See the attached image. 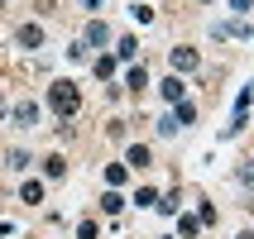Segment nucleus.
<instances>
[{
	"label": "nucleus",
	"mask_w": 254,
	"mask_h": 239,
	"mask_svg": "<svg viewBox=\"0 0 254 239\" xmlns=\"http://www.w3.org/2000/svg\"><path fill=\"white\" fill-rule=\"evenodd\" d=\"M173 120H178V129H183V125H192V120H197V110H192L187 100H178V105H173Z\"/></svg>",
	"instance_id": "6e6552de"
},
{
	"label": "nucleus",
	"mask_w": 254,
	"mask_h": 239,
	"mask_svg": "<svg viewBox=\"0 0 254 239\" xmlns=\"http://www.w3.org/2000/svg\"><path fill=\"white\" fill-rule=\"evenodd\" d=\"M240 239H254V235H250V230H245V235H240Z\"/></svg>",
	"instance_id": "393cba45"
},
{
	"label": "nucleus",
	"mask_w": 254,
	"mask_h": 239,
	"mask_svg": "<svg viewBox=\"0 0 254 239\" xmlns=\"http://www.w3.org/2000/svg\"><path fill=\"white\" fill-rule=\"evenodd\" d=\"M134 53H139V43H134V39H120V43H115V57H125V62H129Z\"/></svg>",
	"instance_id": "4468645a"
},
{
	"label": "nucleus",
	"mask_w": 254,
	"mask_h": 239,
	"mask_svg": "<svg viewBox=\"0 0 254 239\" xmlns=\"http://www.w3.org/2000/svg\"><path fill=\"white\" fill-rule=\"evenodd\" d=\"M0 5H5V0H0Z\"/></svg>",
	"instance_id": "bb28decb"
},
{
	"label": "nucleus",
	"mask_w": 254,
	"mask_h": 239,
	"mask_svg": "<svg viewBox=\"0 0 254 239\" xmlns=\"http://www.w3.org/2000/svg\"><path fill=\"white\" fill-rule=\"evenodd\" d=\"M77 239H96V220H82L77 225Z\"/></svg>",
	"instance_id": "412c9836"
},
{
	"label": "nucleus",
	"mask_w": 254,
	"mask_h": 239,
	"mask_svg": "<svg viewBox=\"0 0 254 239\" xmlns=\"http://www.w3.org/2000/svg\"><path fill=\"white\" fill-rule=\"evenodd\" d=\"M197 225H201L197 215H183V220H178V235H183V239H192V235H197Z\"/></svg>",
	"instance_id": "2eb2a0df"
},
{
	"label": "nucleus",
	"mask_w": 254,
	"mask_h": 239,
	"mask_svg": "<svg viewBox=\"0 0 254 239\" xmlns=\"http://www.w3.org/2000/svg\"><path fill=\"white\" fill-rule=\"evenodd\" d=\"M120 206H125V196H120V191H106V196H101V211H106V215H115Z\"/></svg>",
	"instance_id": "f8f14e48"
},
{
	"label": "nucleus",
	"mask_w": 254,
	"mask_h": 239,
	"mask_svg": "<svg viewBox=\"0 0 254 239\" xmlns=\"http://www.w3.org/2000/svg\"><path fill=\"white\" fill-rule=\"evenodd\" d=\"M197 5H211V0H197Z\"/></svg>",
	"instance_id": "a878e982"
},
{
	"label": "nucleus",
	"mask_w": 254,
	"mask_h": 239,
	"mask_svg": "<svg viewBox=\"0 0 254 239\" xmlns=\"http://www.w3.org/2000/svg\"><path fill=\"white\" fill-rule=\"evenodd\" d=\"M91 72H96V77H111V72H115V57H96V62H91Z\"/></svg>",
	"instance_id": "dca6fc26"
},
{
	"label": "nucleus",
	"mask_w": 254,
	"mask_h": 239,
	"mask_svg": "<svg viewBox=\"0 0 254 239\" xmlns=\"http://www.w3.org/2000/svg\"><path fill=\"white\" fill-rule=\"evenodd\" d=\"M178 206H183V196H178V191H168V196H158V211H163V215H178Z\"/></svg>",
	"instance_id": "ddd939ff"
},
{
	"label": "nucleus",
	"mask_w": 254,
	"mask_h": 239,
	"mask_svg": "<svg viewBox=\"0 0 254 239\" xmlns=\"http://www.w3.org/2000/svg\"><path fill=\"white\" fill-rule=\"evenodd\" d=\"M5 110H10V105H5V96H0V115H5Z\"/></svg>",
	"instance_id": "b1692460"
},
{
	"label": "nucleus",
	"mask_w": 254,
	"mask_h": 239,
	"mask_svg": "<svg viewBox=\"0 0 254 239\" xmlns=\"http://www.w3.org/2000/svg\"><path fill=\"white\" fill-rule=\"evenodd\" d=\"M82 5H86V10H101V0H82Z\"/></svg>",
	"instance_id": "5701e85b"
},
{
	"label": "nucleus",
	"mask_w": 254,
	"mask_h": 239,
	"mask_svg": "<svg viewBox=\"0 0 254 239\" xmlns=\"http://www.w3.org/2000/svg\"><path fill=\"white\" fill-rule=\"evenodd\" d=\"M158 134H178V120H173V110L163 115V120H158Z\"/></svg>",
	"instance_id": "6ab92c4d"
},
{
	"label": "nucleus",
	"mask_w": 254,
	"mask_h": 239,
	"mask_svg": "<svg viewBox=\"0 0 254 239\" xmlns=\"http://www.w3.org/2000/svg\"><path fill=\"white\" fill-rule=\"evenodd\" d=\"M63 172H67V163H63V153H48V158H43V177H48V182H58Z\"/></svg>",
	"instance_id": "423d86ee"
},
{
	"label": "nucleus",
	"mask_w": 254,
	"mask_h": 239,
	"mask_svg": "<svg viewBox=\"0 0 254 239\" xmlns=\"http://www.w3.org/2000/svg\"><path fill=\"white\" fill-rule=\"evenodd\" d=\"M19 201H29V206H39V201H43V182H24V191H19Z\"/></svg>",
	"instance_id": "9b49d317"
},
{
	"label": "nucleus",
	"mask_w": 254,
	"mask_h": 239,
	"mask_svg": "<svg viewBox=\"0 0 254 239\" xmlns=\"http://www.w3.org/2000/svg\"><path fill=\"white\" fill-rule=\"evenodd\" d=\"M48 110L63 115V120H72V115L82 110V91H77V82H67V77H63V82L48 86Z\"/></svg>",
	"instance_id": "f257e3e1"
},
{
	"label": "nucleus",
	"mask_w": 254,
	"mask_h": 239,
	"mask_svg": "<svg viewBox=\"0 0 254 239\" xmlns=\"http://www.w3.org/2000/svg\"><path fill=\"white\" fill-rule=\"evenodd\" d=\"M250 5H254V0H230V10H240V14L250 10Z\"/></svg>",
	"instance_id": "4be33fe9"
},
{
	"label": "nucleus",
	"mask_w": 254,
	"mask_h": 239,
	"mask_svg": "<svg viewBox=\"0 0 254 239\" xmlns=\"http://www.w3.org/2000/svg\"><path fill=\"white\" fill-rule=\"evenodd\" d=\"M125 86H129V91H144V86H149V72H144V67H129Z\"/></svg>",
	"instance_id": "9d476101"
},
{
	"label": "nucleus",
	"mask_w": 254,
	"mask_h": 239,
	"mask_svg": "<svg viewBox=\"0 0 254 239\" xmlns=\"http://www.w3.org/2000/svg\"><path fill=\"white\" fill-rule=\"evenodd\" d=\"M29 163H34V158H29V153H19V148H14V153H10V168H19V172H24Z\"/></svg>",
	"instance_id": "aec40b11"
},
{
	"label": "nucleus",
	"mask_w": 254,
	"mask_h": 239,
	"mask_svg": "<svg viewBox=\"0 0 254 239\" xmlns=\"http://www.w3.org/2000/svg\"><path fill=\"white\" fill-rule=\"evenodd\" d=\"M86 43H96V48H106V43H111V29H106V19H91V24H86Z\"/></svg>",
	"instance_id": "39448f33"
},
{
	"label": "nucleus",
	"mask_w": 254,
	"mask_h": 239,
	"mask_svg": "<svg viewBox=\"0 0 254 239\" xmlns=\"http://www.w3.org/2000/svg\"><path fill=\"white\" fill-rule=\"evenodd\" d=\"M134 201H139V206H158V191H154V187H139V196H134Z\"/></svg>",
	"instance_id": "a211bd4d"
},
{
	"label": "nucleus",
	"mask_w": 254,
	"mask_h": 239,
	"mask_svg": "<svg viewBox=\"0 0 254 239\" xmlns=\"http://www.w3.org/2000/svg\"><path fill=\"white\" fill-rule=\"evenodd\" d=\"M158 91H163V100H168V105H178V100L187 96V82H183V77H168V82L158 86Z\"/></svg>",
	"instance_id": "20e7f679"
},
{
	"label": "nucleus",
	"mask_w": 254,
	"mask_h": 239,
	"mask_svg": "<svg viewBox=\"0 0 254 239\" xmlns=\"http://www.w3.org/2000/svg\"><path fill=\"white\" fill-rule=\"evenodd\" d=\"M125 163H129V168H149V148H144V143H134V148L125 153Z\"/></svg>",
	"instance_id": "1a4fd4ad"
},
{
	"label": "nucleus",
	"mask_w": 254,
	"mask_h": 239,
	"mask_svg": "<svg viewBox=\"0 0 254 239\" xmlns=\"http://www.w3.org/2000/svg\"><path fill=\"white\" fill-rule=\"evenodd\" d=\"M10 120H14L19 129H34V120H39V105H34V100H19V105L10 110Z\"/></svg>",
	"instance_id": "7ed1b4c3"
},
{
	"label": "nucleus",
	"mask_w": 254,
	"mask_h": 239,
	"mask_svg": "<svg viewBox=\"0 0 254 239\" xmlns=\"http://www.w3.org/2000/svg\"><path fill=\"white\" fill-rule=\"evenodd\" d=\"M168 62H173V77H183V72H197V67H201L197 48H173V53H168Z\"/></svg>",
	"instance_id": "f03ea898"
},
{
	"label": "nucleus",
	"mask_w": 254,
	"mask_h": 239,
	"mask_svg": "<svg viewBox=\"0 0 254 239\" xmlns=\"http://www.w3.org/2000/svg\"><path fill=\"white\" fill-rule=\"evenodd\" d=\"M39 43H43V29L39 24H24V29H19V48H39Z\"/></svg>",
	"instance_id": "0eeeda50"
},
{
	"label": "nucleus",
	"mask_w": 254,
	"mask_h": 239,
	"mask_svg": "<svg viewBox=\"0 0 254 239\" xmlns=\"http://www.w3.org/2000/svg\"><path fill=\"white\" fill-rule=\"evenodd\" d=\"M106 182L120 187V182H125V168H120V163H111V168H106Z\"/></svg>",
	"instance_id": "f3484780"
}]
</instances>
